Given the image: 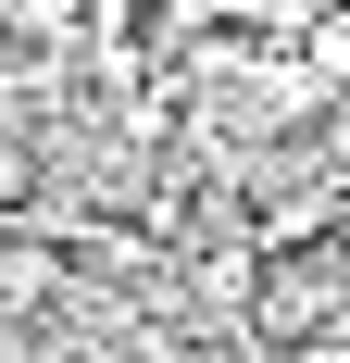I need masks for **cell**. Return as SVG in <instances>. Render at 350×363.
I'll return each mask as SVG.
<instances>
[{
	"mask_svg": "<svg viewBox=\"0 0 350 363\" xmlns=\"http://www.w3.org/2000/svg\"><path fill=\"white\" fill-rule=\"evenodd\" d=\"M0 238H13V213H0Z\"/></svg>",
	"mask_w": 350,
	"mask_h": 363,
	"instance_id": "cell-2",
	"label": "cell"
},
{
	"mask_svg": "<svg viewBox=\"0 0 350 363\" xmlns=\"http://www.w3.org/2000/svg\"><path fill=\"white\" fill-rule=\"evenodd\" d=\"M63 289H75L63 238H38V225H13V238H0V326H50V313H63Z\"/></svg>",
	"mask_w": 350,
	"mask_h": 363,
	"instance_id": "cell-1",
	"label": "cell"
}]
</instances>
